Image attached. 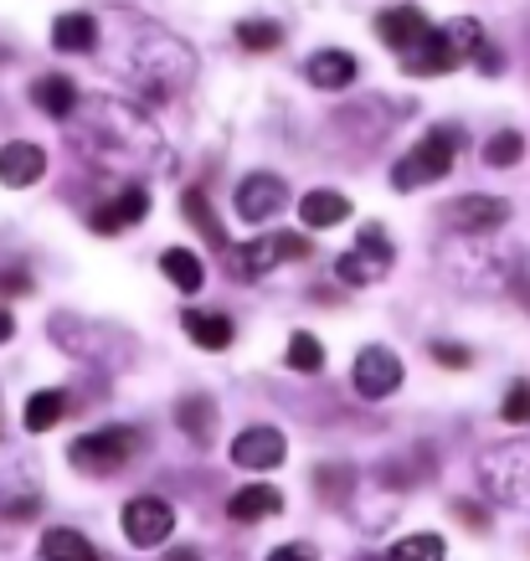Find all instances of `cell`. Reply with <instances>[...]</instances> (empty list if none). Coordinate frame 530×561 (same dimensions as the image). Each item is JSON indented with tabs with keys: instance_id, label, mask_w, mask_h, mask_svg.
I'll list each match as a JSON object with an SVG mask.
<instances>
[{
	"instance_id": "32",
	"label": "cell",
	"mask_w": 530,
	"mask_h": 561,
	"mask_svg": "<svg viewBox=\"0 0 530 561\" xmlns=\"http://www.w3.org/2000/svg\"><path fill=\"white\" fill-rule=\"evenodd\" d=\"M499 417H505L510 427L530 423V381H515V387L505 391V408H499Z\"/></svg>"
},
{
	"instance_id": "28",
	"label": "cell",
	"mask_w": 530,
	"mask_h": 561,
	"mask_svg": "<svg viewBox=\"0 0 530 561\" xmlns=\"http://www.w3.org/2000/svg\"><path fill=\"white\" fill-rule=\"evenodd\" d=\"M289 366L293 371H320V366H325V345L314 341L309 330H293L289 335Z\"/></svg>"
},
{
	"instance_id": "9",
	"label": "cell",
	"mask_w": 530,
	"mask_h": 561,
	"mask_svg": "<svg viewBox=\"0 0 530 561\" xmlns=\"http://www.w3.org/2000/svg\"><path fill=\"white\" fill-rule=\"evenodd\" d=\"M350 387H356V397H366V402L392 397V391L402 387V360H396L387 345H366V351H356V360H350Z\"/></svg>"
},
{
	"instance_id": "30",
	"label": "cell",
	"mask_w": 530,
	"mask_h": 561,
	"mask_svg": "<svg viewBox=\"0 0 530 561\" xmlns=\"http://www.w3.org/2000/svg\"><path fill=\"white\" fill-rule=\"evenodd\" d=\"M314 484H320V494H325V500H345V494L356 490V469H350V463H320Z\"/></svg>"
},
{
	"instance_id": "13",
	"label": "cell",
	"mask_w": 530,
	"mask_h": 561,
	"mask_svg": "<svg viewBox=\"0 0 530 561\" xmlns=\"http://www.w3.org/2000/svg\"><path fill=\"white\" fill-rule=\"evenodd\" d=\"M42 175H47V150H42V145H32V139L0 145V186L26 191V186H36Z\"/></svg>"
},
{
	"instance_id": "8",
	"label": "cell",
	"mask_w": 530,
	"mask_h": 561,
	"mask_svg": "<svg viewBox=\"0 0 530 561\" xmlns=\"http://www.w3.org/2000/svg\"><path fill=\"white\" fill-rule=\"evenodd\" d=\"M510 221V202L505 196H459L443 206V227L459 238H489Z\"/></svg>"
},
{
	"instance_id": "12",
	"label": "cell",
	"mask_w": 530,
	"mask_h": 561,
	"mask_svg": "<svg viewBox=\"0 0 530 561\" xmlns=\"http://www.w3.org/2000/svg\"><path fill=\"white\" fill-rule=\"evenodd\" d=\"M289 454V438L278 433V427H247L232 438V463L238 469H278Z\"/></svg>"
},
{
	"instance_id": "26",
	"label": "cell",
	"mask_w": 530,
	"mask_h": 561,
	"mask_svg": "<svg viewBox=\"0 0 530 561\" xmlns=\"http://www.w3.org/2000/svg\"><path fill=\"white\" fill-rule=\"evenodd\" d=\"M448 546L443 536H433V530H417V536H402V541L387 551V561H443Z\"/></svg>"
},
{
	"instance_id": "3",
	"label": "cell",
	"mask_w": 530,
	"mask_h": 561,
	"mask_svg": "<svg viewBox=\"0 0 530 561\" xmlns=\"http://www.w3.org/2000/svg\"><path fill=\"white\" fill-rule=\"evenodd\" d=\"M135 448H139L135 427H99V433H83V438L72 443L68 459H72V469L103 479V474H114V469H124V463L135 459Z\"/></svg>"
},
{
	"instance_id": "31",
	"label": "cell",
	"mask_w": 530,
	"mask_h": 561,
	"mask_svg": "<svg viewBox=\"0 0 530 561\" xmlns=\"http://www.w3.org/2000/svg\"><path fill=\"white\" fill-rule=\"evenodd\" d=\"M238 42H242V47H247V51H274L278 47V42H284V32H278V21H242V26H238Z\"/></svg>"
},
{
	"instance_id": "29",
	"label": "cell",
	"mask_w": 530,
	"mask_h": 561,
	"mask_svg": "<svg viewBox=\"0 0 530 561\" xmlns=\"http://www.w3.org/2000/svg\"><path fill=\"white\" fill-rule=\"evenodd\" d=\"M520 154H526V139L515 135V129H499V135L489 139V145H484V160H489L495 171H510Z\"/></svg>"
},
{
	"instance_id": "15",
	"label": "cell",
	"mask_w": 530,
	"mask_h": 561,
	"mask_svg": "<svg viewBox=\"0 0 530 561\" xmlns=\"http://www.w3.org/2000/svg\"><path fill=\"white\" fill-rule=\"evenodd\" d=\"M428 32H433V21L423 16L417 5H396V11H381V16H377V36L392 51H412Z\"/></svg>"
},
{
	"instance_id": "14",
	"label": "cell",
	"mask_w": 530,
	"mask_h": 561,
	"mask_svg": "<svg viewBox=\"0 0 530 561\" xmlns=\"http://www.w3.org/2000/svg\"><path fill=\"white\" fill-rule=\"evenodd\" d=\"M145 211H150V191H145V186H124L114 202H103L99 211L88 217V227H93L99 238H119L124 227H135Z\"/></svg>"
},
{
	"instance_id": "19",
	"label": "cell",
	"mask_w": 530,
	"mask_h": 561,
	"mask_svg": "<svg viewBox=\"0 0 530 561\" xmlns=\"http://www.w3.org/2000/svg\"><path fill=\"white\" fill-rule=\"evenodd\" d=\"M350 217V202H345L341 191H309L304 202H299V221H304L309 232H325V227H341Z\"/></svg>"
},
{
	"instance_id": "4",
	"label": "cell",
	"mask_w": 530,
	"mask_h": 561,
	"mask_svg": "<svg viewBox=\"0 0 530 561\" xmlns=\"http://www.w3.org/2000/svg\"><path fill=\"white\" fill-rule=\"evenodd\" d=\"M484 474V490L495 494L499 505H520L530 511V448H495V454H484L480 463Z\"/></svg>"
},
{
	"instance_id": "37",
	"label": "cell",
	"mask_w": 530,
	"mask_h": 561,
	"mask_svg": "<svg viewBox=\"0 0 530 561\" xmlns=\"http://www.w3.org/2000/svg\"><path fill=\"white\" fill-rule=\"evenodd\" d=\"M165 561H201V557H196L191 546H181V551H171V557H165Z\"/></svg>"
},
{
	"instance_id": "2",
	"label": "cell",
	"mask_w": 530,
	"mask_h": 561,
	"mask_svg": "<svg viewBox=\"0 0 530 561\" xmlns=\"http://www.w3.org/2000/svg\"><path fill=\"white\" fill-rule=\"evenodd\" d=\"M453 150H459V129H428L417 139L402 160L392 165V186L396 191H417V186H433L453 171Z\"/></svg>"
},
{
	"instance_id": "20",
	"label": "cell",
	"mask_w": 530,
	"mask_h": 561,
	"mask_svg": "<svg viewBox=\"0 0 530 561\" xmlns=\"http://www.w3.org/2000/svg\"><path fill=\"white\" fill-rule=\"evenodd\" d=\"M62 417H68V391H57V387L32 391V397H26V412H21L26 433H51Z\"/></svg>"
},
{
	"instance_id": "1",
	"label": "cell",
	"mask_w": 530,
	"mask_h": 561,
	"mask_svg": "<svg viewBox=\"0 0 530 561\" xmlns=\"http://www.w3.org/2000/svg\"><path fill=\"white\" fill-rule=\"evenodd\" d=\"M191 72H196V57H191L186 42H175L171 32H150L145 42H139L135 78L150 99H171V93H181V88L191 83Z\"/></svg>"
},
{
	"instance_id": "25",
	"label": "cell",
	"mask_w": 530,
	"mask_h": 561,
	"mask_svg": "<svg viewBox=\"0 0 530 561\" xmlns=\"http://www.w3.org/2000/svg\"><path fill=\"white\" fill-rule=\"evenodd\" d=\"M42 561H103V557L78 530H47L42 536Z\"/></svg>"
},
{
	"instance_id": "23",
	"label": "cell",
	"mask_w": 530,
	"mask_h": 561,
	"mask_svg": "<svg viewBox=\"0 0 530 561\" xmlns=\"http://www.w3.org/2000/svg\"><path fill=\"white\" fill-rule=\"evenodd\" d=\"M186 335L196 345H206V351H227V345H232V320H227V314H217V309H191V314H186Z\"/></svg>"
},
{
	"instance_id": "33",
	"label": "cell",
	"mask_w": 530,
	"mask_h": 561,
	"mask_svg": "<svg viewBox=\"0 0 530 561\" xmlns=\"http://www.w3.org/2000/svg\"><path fill=\"white\" fill-rule=\"evenodd\" d=\"M433 360L438 366H448V371H469V345H459V341H433Z\"/></svg>"
},
{
	"instance_id": "21",
	"label": "cell",
	"mask_w": 530,
	"mask_h": 561,
	"mask_svg": "<svg viewBox=\"0 0 530 561\" xmlns=\"http://www.w3.org/2000/svg\"><path fill=\"white\" fill-rule=\"evenodd\" d=\"M32 99L42 114H51V119H68L72 108H78V88L62 78V72H47V78H36L32 83Z\"/></svg>"
},
{
	"instance_id": "22",
	"label": "cell",
	"mask_w": 530,
	"mask_h": 561,
	"mask_svg": "<svg viewBox=\"0 0 530 561\" xmlns=\"http://www.w3.org/2000/svg\"><path fill=\"white\" fill-rule=\"evenodd\" d=\"M160 273L171 278L175 289H186V294H196L206 284V263L191 253V248H165V253H160Z\"/></svg>"
},
{
	"instance_id": "5",
	"label": "cell",
	"mask_w": 530,
	"mask_h": 561,
	"mask_svg": "<svg viewBox=\"0 0 530 561\" xmlns=\"http://www.w3.org/2000/svg\"><path fill=\"white\" fill-rule=\"evenodd\" d=\"M309 242L299 238V232H274V238H257L247 242V248H232L227 253V268L238 273V278H263V273H274L278 263H293V257H304Z\"/></svg>"
},
{
	"instance_id": "6",
	"label": "cell",
	"mask_w": 530,
	"mask_h": 561,
	"mask_svg": "<svg viewBox=\"0 0 530 561\" xmlns=\"http://www.w3.org/2000/svg\"><path fill=\"white\" fill-rule=\"evenodd\" d=\"M392 242H387V232L381 227H366L356 238V248L350 253H341V263H335V273H341V284H356V289H366V284H381L387 273H392Z\"/></svg>"
},
{
	"instance_id": "17",
	"label": "cell",
	"mask_w": 530,
	"mask_h": 561,
	"mask_svg": "<svg viewBox=\"0 0 530 561\" xmlns=\"http://www.w3.org/2000/svg\"><path fill=\"white\" fill-rule=\"evenodd\" d=\"M51 47L72 51V57H88V51L99 47V21L88 16V11H68V16H57L51 21Z\"/></svg>"
},
{
	"instance_id": "10",
	"label": "cell",
	"mask_w": 530,
	"mask_h": 561,
	"mask_svg": "<svg viewBox=\"0 0 530 561\" xmlns=\"http://www.w3.org/2000/svg\"><path fill=\"white\" fill-rule=\"evenodd\" d=\"M459 62H463V51H459V42L448 36V26H443V32L433 26L417 47L402 51V68H407L412 78H443V72H453Z\"/></svg>"
},
{
	"instance_id": "38",
	"label": "cell",
	"mask_w": 530,
	"mask_h": 561,
	"mask_svg": "<svg viewBox=\"0 0 530 561\" xmlns=\"http://www.w3.org/2000/svg\"><path fill=\"white\" fill-rule=\"evenodd\" d=\"M5 57H11V51H5V42H0V62H5Z\"/></svg>"
},
{
	"instance_id": "36",
	"label": "cell",
	"mask_w": 530,
	"mask_h": 561,
	"mask_svg": "<svg viewBox=\"0 0 530 561\" xmlns=\"http://www.w3.org/2000/svg\"><path fill=\"white\" fill-rule=\"evenodd\" d=\"M11 335H16V320H11V309L0 305V345L11 341Z\"/></svg>"
},
{
	"instance_id": "24",
	"label": "cell",
	"mask_w": 530,
	"mask_h": 561,
	"mask_svg": "<svg viewBox=\"0 0 530 561\" xmlns=\"http://www.w3.org/2000/svg\"><path fill=\"white\" fill-rule=\"evenodd\" d=\"M175 423H181L186 438L211 443L217 438V408H211V397H186V402L175 408Z\"/></svg>"
},
{
	"instance_id": "27",
	"label": "cell",
	"mask_w": 530,
	"mask_h": 561,
	"mask_svg": "<svg viewBox=\"0 0 530 561\" xmlns=\"http://www.w3.org/2000/svg\"><path fill=\"white\" fill-rule=\"evenodd\" d=\"M181 211L201 227V238L211 242V248H227V232H222V221H217V211H211V202H206V191H186V196H181Z\"/></svg>"
},
{
	"instance_id": "35",
	"label": "cell",
	"mask_w": 530,
	"mask_h": 561,
	"mask_svg": "<svg viewBox=\"0 0 530 561\" xmlns=\"http://www.w3.org/2000/svg\"><path fill=\"white\" fill-rule=\"evenodd\" d=\"M268 561H320V557H314V546L289 541V546H274V551H268Z\"/></svg>"
},
{
	"instance_id": "7",
	"label": "cell",
	"mask_w": 530,
	"mask_h": 561,
	"mask_svg": "<svg viewBox=\"0 0 530 561\" xmlns=\"http://www.w3.org/2000/svg\"><path fill=\"white\" fill-rule=\"evenodd\" d=\"M119 526L124 536H129V546H139V551H150V546H165L175 530V511L160 500V494H139V500H129L119 511Z\"/></svg>"
},
{
	"instance_id": "18",
	"label": "cell",
	"mask_w": 530,
	"mask_h": 561,
	"mask_svg": "<svg viewBox=\"0 0 530 561\" xmlns=\"http://www.w3.org/2000/svg\"><path fill=\"white\" fill-rule=\"evenodd\" d=\"M278 511H284V494H278L274 484H247V490H238L232 500H227V515L242 520V526L268 520V515H278Z\"/></svg>"
},
{
	"instance_id": "16",
	"label": "cell",
	"mask_w": 530,
	"mask_h": 561,
	"mask_svg": "<svg viewBox=\"0 0 530 561\" xmlns=\"http://www.w3.org/2000/svg\"><path fill=\"white\" fill-rule=\"evenodd\" d=\"M356 72H360V62L350 57V51H341V47L314 51V57L304 62V78L314 88H325V93H341V88H350V83H356Z\"/></svg>"
},
{
	"instance_id": "34",
	"label": "cell",
	"mask_w": 530,
	"mask_h": 561,
	"mask_svg": "<svg viewBox=\"0 0 530 561\" xmlns=\"http://www.w3.org/2000/svg\"><path fill=\"white\" fill-rule=\"evenodd\" d=\"M16 294H32V273L21 263H5L0 268V299H16Z\"/></svg>"
},
{
	"instance_id": "11",
	"label": "cell",
	"mask_w": 530,
	"mask_h": 561,
	"mask_svg": "<svg viewBox=\"0 0 530 561\" xmlns=\"http://www.w3.org/2000/svg\"><path fill=\"white\" fill-rule=\"evenodd\" d=\"M284 202H289V186L278 181V175H268V171H253L247 181L238 186V217L242 221H274L278 211H284Z\"/></svg>"
}]
</instances>
